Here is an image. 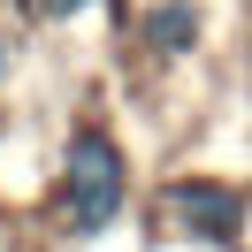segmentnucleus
Here are the masks:
<instances>
[{"mask_svg":"<svg viewBox=\"0 0 252 252\" xmlns=\"http://www.w3.org/2000/svg\"><path fill=\"white\" fill-rule=\"evenodd\" d=\"M130 199V168H123V145L107 130H77L62 153V214H69V237H99Z\"/></svg>","mask_w":252,"mask_h":252,"instance_id":"1","label":"nucleus"},{"mask_svg":"<svg viewBox=\"0 0 252 252\" xmlns=\"http://www.w3.org/2000/svg\"><path fill=\"white\" fill-rule=\"evenodd\" d=\"M245 191L229 184V176H168L160 184V214H168L176 237H191V245H229L237 229H245Z\"/></svg>","mask_w":252,"mask_h":252,"instance_id":"2","label":"nucleus"},{"mask_svg":"<svg viewBox=\"0 0 252 252\" xmlns=\"http://www.w3.org/2000/svg\"><path fill=\"white\" fill-rule=\"evenodd\" d=\"M138 31H145V46H153L160 62H184V54H199V38H206V8L199 0H153Z\"/></svg>","mask_w":252,"mask_h":252,"instance_id":"3","label":"nucleus"},{"mask_svg":"<svg viewBox=\"0 0 252 252\" xmlns=\"http://www.w3.org/2000/svg\"><path fill=\"white\" fill-rule=\"evenodd\" d=\"M23 8H31L38 23H69V16H77V8H92V0H23Z\"/></svg>","mask_w":252,"mask_h":252,"instance_id":"4","label":"nucleus"},{"mask_svg":"<svg viewBox=\"0 0 252 252\" xmlns=\"http://www.w3.org/2000/svg\"><path fill=\"white\" fill-rule=\"evenodd\" d=\"M0 77H8V46H0Z\"/></svg>","mask_w":252,"mask_h":252,"instance_id":"5","label":"nucleus"}]
</instances>
